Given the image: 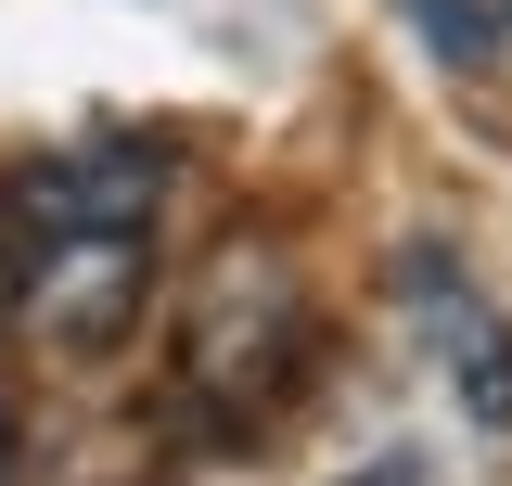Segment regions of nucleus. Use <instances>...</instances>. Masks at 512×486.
Masks as SVG:
<instances>
[{
  "mask_svg": "<svg viewBox=\"0 0 512 486\" xmlns=\"http://www.w3.org/2000/svg\"><path fill=\"white\" fill-rule=\"evenodd\" d=\"M0 486H13V423H0Z\"/></svg>",
  "mask_w": 512,
  "mask_h": 486,
  "instance_id": "nucleus-5",
  "label": "nucleus"
},
{
  "mask_svg": "<svg viewBox=\"0 0 512 486\" xmlns=\"http://www.w3.org/2000/svg\"><path fill=\"white\" fill-rule=\"evenodd\" d=\"M0 295H13V320L39 346L103 359L154 295V154L90 141V154L26 167L0 192Z\"/></svg>",
  "mask_w": 512,
  "mask_h": 486,
  "instance_id": "nucleus-1",
  "label": "nucleus"
},
{
  "mask_svg": "<svg viewBox=\"0 0 512 486\" xmlns=\"http://www.w3.org/2000/svg\"><path fill=\"white\" fill-rule=\"evenodd\" d=\"M397 282H410V320H423V359L448 371V397H461L487 435H512V320L448 269L436 243H410V256H397Z\"/></svg>",
  "mask_w": 512,
  "mask_h": 486,
  "instance_id": "nucleus-3",
  "label": "nucleus"
},
{
  "mask_svg": "<svg viewBox=\"0 0 512 486\" xmlns=\"http://www.w3.org/2000/svg\"><path fill=\"white\" fill-rule=\"evenodd\" d=\"M320 359V307H308V269L282 256V243L231 231L205 269H192L180 295V384L205 397V423L231 435H269L295 410V384Z\"/></svg>",
  "mask_w": 512,
  "mask_h": 486,
  "instance_id": "nucleus-2",
  "label": "nucleus"
},
{
  "mask_svg": "<svg viewBox=\"0 0 512 486\" xmlns=\"http://www.w3.org/2000/svg\"><path fill=\"white\" fill-rule=\"evenodd\" d=\"M346 486H423V474H410V461H372V474H346Z\"/></svg>",
  "mask_w": 512,
  "mask_h": 486,
  "instance_id": "nucleus-4",
  "label": "nucleus"
}]
</instances>
